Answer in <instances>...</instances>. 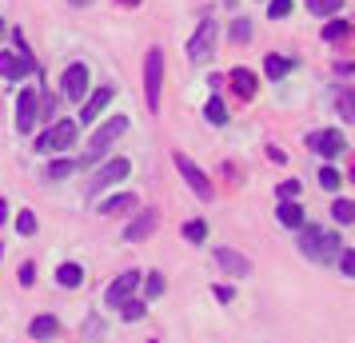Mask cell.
Listing matches in <instances>:
<instances>
[{"label": "cell", "instance_id": "cell-21", "mask_svg": "<svg viewBox=\"0 0 355 343\" xmlns=\"http://www.w3.org/2000/svg\"><path fill=\"white\" fill-rule=\"evenodd\" d=\"M60 327H56V315H36L33 319V340H52Z\"/></svg>", "mask_w": 355, "mask_h": 343}, {"label": "cell", "instance_id": "cell-6", "mask_svg": "<svg viewBox=\"0 0 355 343\" xmlns=\"http://www.w3.org/2000/svg\"><path fill=\"white\" fill-rule=\"evenodd\" d=\"M211 52H216V20H200L196 36L188 40V56H192L196 64H204Z\"/></svg>", "mask_w": 355, "mask_h": 343}, {"label": "cell", "instance_id": "cell-32", "mask_svg": "<svg viewBox=\"0 0 355 343\" xmlns=\"http://www.w3.org/2000/svg\"><path fill=\"white\" fill-rule=\"evenodd\" d=\"M320 184L327 188V192H336V188H339V172H336V168H327V164H323V168H320Z\"/></svg>", "mask_w": 355, "mask_h": 343}, {"label": "cell", "instance_id": "cell-23", "mask_svg": "<svg viewBox=\"0 0 355 343\" xmlns=\"http://www.w3.org/2000/svg\"><path fill=\"white\" fill-rule=\"evenodd\" d=\"M184 240H188V244H204V240H208V224H204V220H188V224H184Z\"/></svg>", "mask_w": 355, "mask_h": 343}, {"label": "cell", "instance_id": "cell-26", "mask_svg": "<svg viewBox=\"0 0 355 343\" xmlns=\"http://www.w3.org/2000/svg\"><path fill=\"white\" fill-rule=\"evenodd\" d=\"M288 60H284V56H275V52H272V56H268V60H263V72H268V76H272V80H279V76H288Z\"/></svg>", "mask_w": 355, "mask_h": 343}, {"label": "cell", "instance_id": "cell-14", "mask_svg": "<svg viewBox=\"0 0 355 343\" xmlns=\"http://www.w3.org/2000/svg\"><path fill=\"white\" fill-rule=\"evenodd\" d=\"M232 88L240 100H252L256 96V72L252 68H232Z\"/></svg>", "mask_w": 355, "mask_h": 343}, {"label": "cell", "instance_id": "cell-19", "mask_svg": "<svg viewBox=\"0 0 355 343\" xmlns=\"http://www.w3.org/2000/svg\"><path fill=\"white\" fill-rule=\"evenodd\" d=\"M80 279H84L80 263H60V267H56V283H60V288H80Z\"/></svg>", "mask_w": 355, "mask_h": 343}, {"label": "cell", "instance_id": "cell-11", "mask_svg": "<svg viewBox=\"0 0 355 343\" xmlns=\"http://www.w3.org/2000/svg\"><path fill=\"white\" fill-rule=\"evenodd\" d=\"M156 220H160V216L152 212V208H144V212H140V216H136V220L128 224V228L120 231V236H124V244H136V240H148V236L156 231Z\"/></svg>", "mask_w": 355, "mask_h": 343}, {"label": "cell", "instance_id": "cell-9", "mask_svg": "<svg viewBox=\"0 0 355 343\" xmlns=\"http://www.w3.org/2000/svg\"><path fill=\"white\" fill-rule=\"evenodd\" d=\"M60 92H64V100H84V92H88V64H68L64 76H60Z\"/></svg>", "mask_w": 355, "mask_h": 343}, {"label": "cell", "instance_id": "cell-1", "mask_svg": "<svg viewBox=\"0 0 355 343\" xmlns=\"http://www.w3.org/2000/svg\"><path fill=\"white\" fill-rule=\"evenodd\" d=\"M300 252H304L307 260L311 263H331L339 256V252H343V247H339V231H323V228H300Z\"/></svg>", "mask_w": 355, "mask_h": 343}, {"label": "cell", "instance_id": "cell-5", "mask_svg": "<svg viewBox=\"0 0 355 343\" xmlns=\"http://www.w3.org/2000/svg\"><path fill=\"white\" fill-rule=\"evenodd\" d=\"M124 132H128V116H112L108 124H100V132L92 136V140H88V160H96L100 152H104L108 144H116Z\"/></svg>", "mask_w": 355, "mask_h": 343}, {"label": "cell", "instance_id": "cell-8", "mask_svg": "<svg viewBox=\"0 0 355 343\" xmlns=\"http://www.w3.org/2000/svg\"><path fill=\"white\" fill-rule=\"evenodd\" d=\"M36 116H40V92L36 88H24L17 96V128L20 132H33L36 128Z\"/></svg>", "mask_w": 355, "mask_h": 343}, {"label": "cell", "instance_id": "cell-2", "mask_svg": "<svg viewBox=\"0 0 355 343\" xmlns=\"http://www.w3.org/2000/svg\"><path fill=\"white\" fill-rule=\"evenodd\" d=\"M72 144H76V124H72V120H60V124H52L49 132L36 136V152H40V156H44V152H68Z\"/></svg>", "mask_w": 355, "mask_h": 343}, {"label": "cell", "instance_id": "cell-13", "mask_svg": "<svg viewBox=\"0 0 355 343\" xmlns=\"http://www.w3.org/2000/svg\"><path fill=\"white\" fill-rule=\"evenodd\" d=\"M36 72V60H24V56H12V52H0V76L4 80H20V76H28Z\"/></svg>", "mask_w": 355, "mask_h": 343}, {"label": "cell", "instance_id": "cell-30", "mask_svg": "<svg viewBox=\"0 0 355 343\" xmlns=\"http://www.w3.org/2000/svg\"><path fill=\"white\" fill-rule=\"evenodd\" d=\"M248 36H252V20L240 17L236 24H232V40H236V44H248Z\"/></svg>", "mask_w": 355, "mask_h": 343}, {"label": "cell", "instance_id": "cell-40", "mask_svg": "<svg viewBox=\"0 0 355 343\" xmlns=\"http://www.w3.org/2000/svg\"><path fill=\"white\" fill-rule=\"evenodd\" d=\"M68 4H76V8H84V4H92V0H68Z\"/></svg>", "mask_w": 355, "mask_h": 343}, {"label": "cell", "instance_id": "cell-28", "mask_svg": "<svg viewBox=\"0 0 355 343\" xmlns=\"http://www.w3.org/2000/svg\"><path fill=\"white\" fill-rule=\"evenodd\" d=\"M204 116H208V124H227V108H224V100L216 96L208 100V108H204Z\"/></svg>", "mask_w": 355, "mask_h": 343}, {"label": "cell", "instance_id": "cell-3", "mask_svg": "<svg viewBox=\"0 0 355 343\" xmlns=\"http://www.w3.org/2000/svg\"><path fill=\"white\" fill-rule=\"evenodd\" d=\"M160 84H164V49H148L144 60V92H148V108H160Z\"/></svg>", "mask_w": 355, "mask_h": 343}, {"label": "cell", "instance_id": "cell-29", "mask_svg": "<svg viewBox=\"0 0 355 343\" xmlns=\"http://www.w3.org/2000/svg\"><path fill=\"white\" fill-rule=\"evenodd\" d=\"M307 8H311L315 17H331V12L343 8V0H307Z\"/></svg>", "mask_w": 355, "mask_h": 343}, {"label": "cell", "instance_id": "cell-39", "mask_svg": "<svg viewBox=\"0 0 355 343\" xmlns=\"http://www.w3.org/2000/svg\"><path fill=\"white\" fill-rule=\"evenodd\" d=\"M8 224V200H0V228Z\"/></svg>", "mask_w": 355, "mask_h": 343}, {"label": "cell", "instance_id": "cell-34", "mask_svg": "<svg viewBox=\"0 0 355 343\" xmlns=\"http://www.w3.org/2000/svg\"><path fill=\"white\" fill-rule=\"evenodd\" d=\"M339 272L352 279L355 276V252H339Z\"/></svg>", "mask_w": 355, "mask_h": 343}, {"label": "cell", "instance_id": "cell-41", "mask_svg": "<svg viewBox=\"0 0 355 343\" xmlns=\"http://www.w3.org/2000/svg\"><path fill=\"white\" fill-rule=\"evenodd\" d=\"M0 40H4V20H0Z\"/></svg>", "mask_w": 355, "mask_h": 343}, {"label": "cell", "instance_id": "cell-18", "mask_svg": "<svg viewBox=\"0 0 355 343\" xmlns=\"http://www.w3.org/2000/svg\"><path fill=\"white\" fill-rule=\"evenodd\" d=\"M132 204H136V196H132V192H120V196H112V200L100 204V216H120V212H128Z\"/></svg>", "mask_w": 355, "mask_h": 343}, {"label": "cell", "instance_id": "cell-24", "mask_svg": "<svg viewBox=\"0 0 355 343\" xmlns=\"http://www.w3.org/2000/svg\"><path fill=\"white\" fill-rule=\"evenodd\" d=\"M72 172H76V160H72V156H60L56 164H49V180H64Z\"/></svg>", "mask_w": 355, "mask_h": 343}, {"label": "cell", "instance_id": "cell-38", "mask_svg": "<svg viewBox=\"0 0 355 343\" xmlns=\"http://www.w3.org/2000/svg\"><path fill=\"white\" fill-rule=\"evenodd\" d=\"M36 279V267L33 263H24V267H20V283H24V288H28V283H33Z\"/></svg>", "mask_w": 355, "mask_h": 343}, {"label": "cell", "instance_id": "cell-7", "mask_svg": "<svg viewBox=\"0 0 355 343\" xmlns=\"http://www.w3.org/2000/svg\"><path fill=\"white\" fill-rule=\"evenodd\" d=\"M132 292H140V272H136V267H132V272H120V276L108 283V292H104V304L120 308L124 299H132Z\"/></svg>", "mask_w": 355, "mask_h": 343}, {"label": "cell", "instance_id": "cell-37", "mask_svg": "<svg viewBox=\"0 0 355 343\" xmlns=\"http://www.w3.org/2000/svg\"><path fill=\"white\" fill-rule=\"evenodd\" d=\"M339 112H343V120H352V116H355V108H352V92H343V96H339Z\"/></svg>", "mask_w": 355, "mask_h": 343}, {"label": "cell", "instance_id": "cell-36", "mask_svg": "<svg viewBox=\"0 0 355 343\" xmlns=\"http://www.w3.org/2000/svg\"><path fill=\"white\" fill-rule=\"evenodd\" d=\"M291 196H300V184H295V180H288V184H279V200H284V204H288Z\"/></svg>", "mask_w": 355, "mask_h": 343}, {"label": "cell", "instance_id": "cell-10", "mask_svg": "<svg viewBox=\"0 0 355 343\" xmlns=\"http://www.w3.org/2000/svg\"><path fill=\"white\" fill-rule=\"evenodd\" d=\"M132 172V160H124V156H116V160H108L104 168H96V176H92V192H100V188H108V184H120L124 176Z\"/></svg>", "mask_w": 355, "mask_h": 343}, {"label": "cell", "instance_id": "cell-17", "mask_svg": "<svg viewBox=\"0 0 355 343\" xmlns=\"http://www.w3.org/2000/svg\"><path fill=\"white\" fill-rule=\"evenodd\" d=\"M279 224H284V228H304V208H300V204H295V200H288V204H279Z\"/></svg>", "mask_w": 355, "mask_h": 343}, {"label": "cell", "instance_id": "cell-20", "mask_svg": "<svg viewBox=\"0 0 355 343\" xmlns=\"http://www.w3.org/2000/svg\"><path fill=\"white\" fill-rule=\"evenodd\" d=\"M140 288H144V304H152V299H160V295H164V288H168V283H164L160 272H152V276L140 279Z\"/></svg>", "mask_w": 355, "mask_h": 343}, {"label": "cell", "instance_id": "cell-22", "mask_svg": "<svg viewBox=\"0 0 355 343\" xmlns=\"http://www.w3.org/2000/svg\"><path fill=\"white\" fill-rule=\"evenodd\" d=\"M347 36H352V24H347V20H331V24H323V40H331V44L347 40Z\"/></svg>", "mask_w": 355, "mask_h": 343}, {"label": "cell", "instance_id": "cell-25", "mask_svg": "<svg viewBox=\"0 0 355 343\" xmlns=\"http://www.w3.org/2000/svg\"><path fill=\"white\" fill-rule=\"evenodd\" d=\"M331 216H336V224H355V204L352 200H336L331 204Z\"/></svg>", "mask_w": 355, "mask_h": 343}, {"label": "cell", "instance_id": "cell-33", "mask_svg": "<svg viewBox=\"0 0 355 343\" xmlns=\"http://www.w3.org/2000/svg\"><path fill=\"white\" fill-rule=\"evenodd\" d=\"M291 12V0H272V4H268V17L272 20H284Z\"/></svg>", "mask_w": 355, "mask_h": 343}, {"label": "cell", "instance_id": "cell-16", "mask_svg": "<svg viewBox=\"0 0 355 343\" xmlns=\"http://www.w3.org/2000/svg\"><path fill=\"white\" fill-rule=\"evenodd\" d=\"M112 96H116V88H108V84H104V88H100L96 96H92L88 104H84V112H80V124H92V120L100 116V108H104V104H108Z\"/></svg>", "mask_w": 355, "mask_h": 343}, {"label": "cell", "instance_id": "cell-35", "mask_svg": "<svg viewBox=\"0 0 355 343\" xmlns=\"http://www.w3.org/2000/svg\"><path fill=\"white\" fill-rule=\"evenodd\" d=\"M211 292H216V299H220V304H232V299H236V292H232V283H216Z\"/></svg>", "mask_w": 355, "mask_h": 343}, {"label": "cell", "instance_id": "cell-27", "mask_svg": "<svg viewBox=\"0 0 355 343\" xmlns=\"http://www.w3.org/2000/svg\"><path fill=\"white\" fill-rule=\"evenodd\" d=\"M144 311H148V304L144 299H124V304H120V315H124V319H144Z\"/></svg>", "mask_w": 355, "mask_h": 343}, {"label": "cell", "instance_id": "cell-12", "mask_svg": "<svg viewBox=\"0 0 355 343\" xmlns=\"http://www.w3.org/2000/svg\"><path fill=\"white\" fill-rule=\"evenodd\" d=\"M211 260L220 263L227 276H252V263H248V256H240L236 247H220V252H216Z\"/></svg>", "mask_w": 355, "mask_h": 343}, {"label": "cell", "instance_id": "cell-4", "mask_svg": "<svg viewBox=\"0 0 355 343\" xmlns=\"http://www.w3.org/2000/svg\"><path fill=\"white\" fill-rule=\"evenodd\" d=\"M172 164L180 168V176L188 180V188H192L200 200H216V192H211V180L204 176V172H200V168H196L192 160H188V156H184V152H176V156H172Z\"/></svg>", "mask_w": 355, "mask_h": 343}, {"label": "cell", "instance_id": "cell-44", "mask_svg": "<svg viewBox=\"0 0 355 343\" xmlns=\"http://www.w3.org/2000/svg\"><path fill=\"white\" fill-rule=\"evenodd\" d=\"M148 343H156V340H148Z\"/></svg>", "mask_w": 355, "mask_h": 343}, {"label": "cell", "instance_id": "cell-43", "mask_svg": "<svg viewBox=\"0 0 355 343\" xmlns=\"http://www.w3.org/2000/svg\"><path fill=\"white\" fill-rule=\"evenodd\" d=\"M124 4H136V0H124Z\"/></svg>", "mask_w": 355, "mask_h": 343}, {"label": "cell", "instance_id": "cell-31", "mask_svg": "<svg viewBox=\"0 0 355 343\" xmlns=\"http://www.w3.org/2000/svg\"><path fill=\"white\" fill-rule=\"evenodd\" d=\"M17 231L20 236H36V212H20L17 216Z\"/></svg>", "mask_w": 355, "mask_h": 343}, {"label": "cell", "instance_id": "cell-42", "mask_svg": "<svg viewBox=\"0 0 355 343\" xmlns=\"http://www.w3.org/2000/svg\"><path fill=\"white\" fill-rule=\"evenodd\" d=\"M224 4H236V0H224Z\"/></svg>", "mask_w": 355, "mask_h": 343}, {"label": "cell", "instance_id": "cell-15", "mask_svg": "<svg viewBox=\"0 0 355 343\" xmlns=\"http://www.w3.org/2000/svg\"><path fill=\"white\" fill-rule=\"evenodd\" d=\"M311 148L323 152V160H336L347 144H343V136H336V132H323V136H311Z\"/></svg>", "mask_w": 355, "mask_h": 343}]
</instances>
